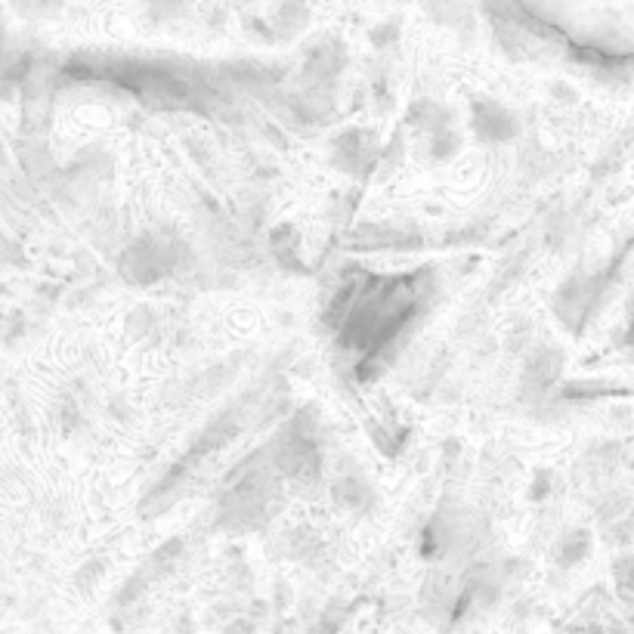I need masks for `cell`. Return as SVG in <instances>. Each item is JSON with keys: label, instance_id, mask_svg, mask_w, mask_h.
Listing matches in <instances>:
<instances>
[{"label": "cell", "instance_id": "obj_2", "mask_svg": "<svg viewBox=\"0 0 634 634\" xmlns=\"http://www.w3.org/2000/svg\"><path fill=\"white\" fill-rule=\"evenodd\" d=\"M560 369H563L560 353L551 347H538L530 356L527 369H523V390H527L530 396H542V393H548L554 381H557Z\"/></svg>", "mask_w": 634, "mask_h": 634}, {"label": "cell", "instance_id": "obj_1", "mask_svg": "<svg viewBox=\"0 0 634 634\" xmlns=\"http://www.w3.org/2000/svg\"><path fill=\"white\" fill-rule=\"evenodd\" d=\"M473 130L486 143H508L517 137V118L502 103L477 100L473 103Z\"/></svg>", "mask_w": 634, "mask_h": 634}, {"label": "cell", "instance_id": "obj_4", "mask_svg": "<svg viewBox=\"0 0 634 634\" xmlns=\"http://www.w3.org/2000/svg\"><path fill=\"white\" fill-rule=\"evenodd\" d=\"M369 483L359 477V473H344L338 483H334V498H338V505H344L350 511H359V508H366L369 505Z\"/></svg>", "mask_w": 634, "mask_h": 634}, {"label": "cell", "instance_id": "obj_3", "mask_svg": "<svg viewBox=\"0 0 634 634\" xmlns=\"http://www.w3.org/2000/svg\"><path fill=\"white\" fill-rule=\"evenodd\" d=\"M371 158H375V140L363 130H350L344 137H338L334 143V162L341 164L350 174H363L369 170Z\"/></svg>", "mask_w": 634, "mask_h": 634}, {"label": "cell", "instance_id": "obj_5", "mask_svg": "<svg viewBox=\"0 0 634 634\" xmlns=\"http://www.w3.org/2000/svg\"><path fill=\"white\" fill-rule=\"evenodd\" d=\"M585 554V535L582 532H573V535H567L563 542H560V563H575L579 557Z\"/></svg>", "mask_w": 634, "mask_h": 634}]
</instances>
